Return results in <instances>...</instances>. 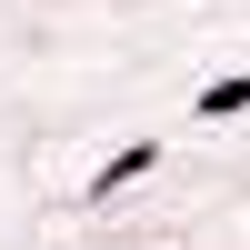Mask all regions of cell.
Here are the masks:
<instances>
[{"instance_id":"cell-1","label":"cell","mask_w":250,"mask_h":250,"mask_svg":"<svg viewBox=\"0 0 250 250\" xmlns=\"http://www.w3.org/2000/svg\"><path fill=\"white\" fill-rule=\"evenodd\" d=\"M150 160H160V140H130V150H120L110 170H100V190H120V180H140V170H150Z\"/></svg>"},{"instance_id":"cell-2","label":"cell","mask_w":250,"mask_h":250,"mask_svg":"<svg viewBox=\"0 0 250 250\" xmlns=\"http://www.w3.org/2000/svg\"><path fill=\"white\" fill-rule=\"evenodd\" d=\"M230 110H250V70H240V80H220V90L200 100V120H230Z\"/></svg>"}]
</instances>
